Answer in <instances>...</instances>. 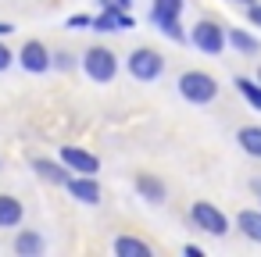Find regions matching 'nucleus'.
Instances as JSON below:
<instances>
[{
  "mask_svg": "<svg viewBox=\"0 0 261 257\" xmlns=\"http://www.w3.org/2000/svg\"><path fill=\"white\" fill-rule=\"evenodd\" d=\"M175 86H179V97H182L186 104H193V107H207V104L218 100V79L207 75V72H200V68L182 72Z\"/></svg>",
  "mask_w": 261,
  "mask_h": 257,
  "instance_id": "1",
  "label": "nucleus"
},
{
  "mask_svg": "<svg viewBox=\"0 0 261 257\" xmlns=\"http://www.w3.org/2000/svg\"><path fill=\"white\" fill-rule=\"evenodd\" d=\"M79 68H83V75H86L90 82L108 86V82H115V75H118V54L108 50V47H86L83 58H79Z\"/></svg>",
  "mask_w": 261,
  "mask_h": 257,
  "instance_id": "2",
  "label": "nucleus"
},
{
  "mask_svg": "<svg viewBox=\"0 0 261 257\" xmlns=\"http://www.w3.org/2000/svg\"><path fill=\"white\" fill-rule=\"evenodd\" d=\"M186 43L193 47V50H200V54H207V58H222L225 54V29L218 25V22H211V18H200L190 33H186Z\"/></svg>",
  "mask_w": 261,
  "mask_h": 257,
  "instance_id": "3",
  "label": "nucleus"
},
{
  "mask_svg": "<svg viewBox=\"0 0 261 257\" xmlns=\"http://www.w3.org/2000/svg\"><path fill=\"white\" fill-rule=\"evenodd\" d=\"M165 54L161 50H154V47H136L129 58H125V68H129V75L136 79V82H158L161 75H165Z\"/></svg>",
  "mask_w": 261,
  "mask_h": 257,
  "instance_id": "4",
  "label": "nucleus"
},
{
  "mask_svg": "<svg viewBox=\"0 0 261 257\" xmlns=\"http://www.w3.org/2000/svg\"><path fill=\"white\" fill-rule=\"evenodd\" d=\"M190 221H193V229L197 232H207V236H229V218H225V211L222 207H215V204H207V200H193L190 204Z\"/></svg>",
  "mask_w": 261,
  "mask_h": 257,
  "instance_id": "5",
  "label": "nucleus"
},
{
  "mask_svg": "<svg viewBox=\"0 0 261 257\" xmlns=\"http://www.w3.org/2000/svg\"><path fill=\"white\" fill-rule=\"evenodd\" d=\"M58 161H61V164L72 172V175H97V172H100V157H97L93 150L75 147V143H65Z\"/></svg>",
  "mask_w": 261,
  "mask_h": 257,
  "instance_id": "6",
  "label": "nucleus"
},
{
  "mask_svg": "<svg viewBox=\"0 0 261 257\" xmlns=\"http://www.w3.org/2000/svg\"><path fill=\"white\" fill-rule=\"evenodd\" d=\"M133 25H136L133 15H129L125 8H118V4L100 8V15L90 18V29H93V33H125V29H133Z\"/></svg>",
  "mask_w": 261,
  "mask_h": 257,
  "instance_id": "7",
  "label": "nucleus"
},
{
  "mask_svg": "<svg viewBox=\"0 0 261 257\" xmlns=\"http://www.w3.org/2000/svg\"><path fill=\"white\" fill-rule=\"evenodd\" d=\"M15 61H18L29 75H43V72H50V50H47V43H40V40H25L22 50L15 54Z\"/></svg>",
  "mask_w": 261,
  "mask_h": 257,
  "instance_id": "8",
  "label": "nucleus"
},
{
  "mask_svg": "<svg viewBox=\"0 0 261 257\" xmlns=\"http://www.w3.org/2000/svg\"><path fill=\"white\" fill-rule=\"evenodd\" d=\"M65 189H68V196L75 200V204H86V207H97L100 204V182H97V175H68V182H65Z\"/></svg>",
  "mask_w": 261,
  "mask_h": 257,
  "instance_id": "9",
  "label": "nucleus"
},
{
  "mask_svg": "<svg viewBox=\"0 0 261 257\" xmlns=\"http://www.w3.org/2000/svg\"><path fill=\"white\" fill-rule=\"evenodd\" d=\"M133 186H136L140 200H147V204H165V200H168L165 179H158V175H150V172H140V175L133 179Z\"/></svg>",
  "mask_w": 261,
  "mask_h": 257,
  "instance_id": "10",
  "label": "nucleus"
},
{
  "mask_svg": "<svg viewBox=\"0 0 261 257\" xmlns=\"http://www.w3.org/2000/svg\"><path fill=\"white\" fill-rule=\"evenodd\" d=\"M29 164H33V172H36L43 182H50V186H65V182H68V175H72L61 161H50V157H33Z\"/></svg>",
  "mask_w": 261,
  "mask_h": 257,
  "instance_id": "11",
  "label": "nucleus"
},
{
  "mask_svg": "<svg viewBox=\"0 0 261 257\" xmlns=\"http://www.w3.org/2000/svg\"><path fill=\"white\" fill-rule=\"evenodd\" d=\"M11 250H15L18 257H40V253L47 250V243H43V236H40L36 229H18Z\"/></svg>",
  "mask_w": 261,
  "mask_h": 257,
  "instance_id": "12",
  "label": "nucleus"
},
{
  "mask_svg": "<svg viewBox=\"0 0 261 257\" xmlns=\"http://www.w3.org/2000/svg\"><path fill=\"white\" fill-rule=\"evenodd\" d=\"M22 218H25L22 200H18V196H11V193H0V229H18V225H22Z\"/></svg>",
  "mask_w": 261,
  "mask_h": 257,
  "instance_id": "13",
  "label": "nucleus"
},
{
  "mask_svg": "<svg viewBox=\"0 0 261 257\" xmlns=\"http://www.w3.org/2000/svg\"><path fill=\"white\" fill-rule=\"evenodd\" d=\"M225 43H229L236 54H243V58L261 54V40H257V36H250L247 29H225Z\"/></svg>",
  "mask_w": 261,
  "mask_h": 257,
  "instance_id": "14",
  "label": "nucleus"
},
{
  "mask_svg": "<svg viewBox=\"0 0 261 257\" xmlns=\"http://www.w3.org/2000/svg\"><path fill=\"white\" fill-rule=\"evenodd\" d=\"M111 250H115L118 257H154V246L143 243L140 236H115Z\"/></svg>",
  "mask_w": 261,
  "mask_h": 257,
  "instance_id": "15",
  "label": "nucleus"
},
{
  "mask_svg": "<svg viewBox=\"0 0 261 257\" xmlns=\"http://www.w3.org/2000/svg\"><path fill=\"white\" fill-rule=\"evenodd\" d=\"M236 229H240V236H247L250 243H261V207H243V211H236Z\"/></svg>",
  "mask_w": 261,
  "mask_h": 257,
  "instance_id": "16",
  "label": "nucleus"
},
{
  "mask_svg": "<svg viewBox=\"0 0 261 257\" xmlns=\"http://www.w3.org/2000/svg\"><path fill=\"white\" fill-rule=\"evenodd\" d=\"M236 143L247 157H257L261 161V125H240L236 129Z\"/></svg>",
  "mask_w": 261,
  "mask_h": 257,
  "instance_id": "17",
  "label": "nucleus"
},
{
  "mask_svg": "<svg viewBox=\"0 0 261 257\" xmlns=\"http://www.w3.org/2000/svg\"><path fill=\"white\" fill-rule=\"evenodd\" d=\"M150 25L165 36V40H172V43H186V29H182V22L179 18H150Z\"/></svg>",
  "mask_w": 261,
  "mask_h": 257,
  "instance_id": "18",
  "label": "nucleus"
},
{
  "mask_svg": "<svg viewBox=\"0 0 261 257\" xmlns=\"http://www.w3.org/2000/svg\"><path fill=\"white\" fill-rule=\"evenodd\" d=\"M232 86H236V93H240V97H243L254 111H261V82H257V79L236 75V82H232Z\"/></svg>",
  "mask_w": 261,
  "mask_h": 257,
  "instance_id": "19",
  "label": "nucleus"
},
{
  "mask_svg": "<svg viewBox=\"0 0 261 257\" xmlns=\"http://www.w3.org/2000/svg\"><path fill=\"white\" fill-rule=\"evenodd\" d=\"M186 8V0H150V15L147 18H179Z\"/></svg>",
  "mask_w": 261,
  "mask_h": 257,
  "instance_id": "20",
  "label": "nucleus"
},
{
  "mask_svg": "<svg viewBox=\"0 0 261 257\" xmlns=\"http://www.w3.org/2000/svg\"><path fill=\"white\" fill-rule=\"evenodd\" d=\"M79 61L68 54V50H50V68H58V72H72Z\"/></svg>",
  "mask_w": 261,
  "mask_h": 257,
  "instance_id": "21",
  "label": "nucleus"
},
{
  "mask_svg": "<svg viewBox=\"0 0 261 257\" xmlns=\"http://www.w3.org/2000/svg\"><path fill=\"white\" fill-rule=\"evenodd\" d=\"M15 65V50L8 47V40H0V72H8Z\"/></svg>",
  "mask_w": 261,
  "mask_h": 257,
  "instance_id": "22",
  "label": "nucleus"
},
{
  "mask_svg": "<svg viewBox=\"0 0 261 257\" xmlns=\"http://www.w3.org/2000/svg\"><path fill=\"white\" fill-rule=\"evenodd\" d=\"M90 18H93V15H72V18L65 22V29H75V33H79V29H90Z\"/></svg>",
  "mask_w": 261,
  "mask_h": 257,
  "instance_id": "23",
  "label": "nucleus"
},
{
  "mask_svg": "<svg viewBox=\"0 0 261 257\" xmlns=\"http://www.w3.org/2000/svg\"><path fill=\"white\" fill-rule=\"evenodd\" d=\"M247 22H250L254 29H261V4H250V8H247Z\"/></svg>",
  "mask_w": 261,
  "mask_h": 257,
  "instance_id": "24",
  "label": "nucleus"
},
{
  "mask_svg": "<svg viewBox=\"0 0 261 257\" xmlns=\"http://www.w3.org/2000/svg\"><path fill=\"white\" fill-rule=\"evenodd\" d=\"M182 253H186V257H204V250H200V246H193V243H186V246H182Z\"/></svg>",
  "mask_w": 261,
  "mask_h": 257,
  "instance_id": "25",
  "label": "nucleus"
},
{
  "mask_svg": "<svg viewBox=\"0 0 261 257\" xmlns=\"http://www.w3.org/2000/svg\"><path fill=\"white\" fill-rule=\"evenodd\" d=\"M11 33H15V25H11V22H0V40H8Z\"/></svg>",
  "mask_w": 261,
  "mask_h": 257,
  "instance_id": "26",
  "label": "nucleus"
},
{
  "mask_svg": "<svg viewBox=\"0 0 261 257\" xmlns=\"http://www.w3.org/2000/svg\"><path fill=\"white\" fill-rule=\"evenodd\" d=\"M229 4H236V8H243V11H247L250 4H257V0H229Z\"/></svg>",
  "mask_w": 261,
  "mask_h": 257,
  "instance_id": "27",
  "label": "nucleus"
},
{
  "mask_svg": "<svg viewBox=\"0 0 261 257\" xmlns=\"http://www.w3.org/2000/svg\"><path fill=\"white\" fill-rule=\"evenodd\" d=\"M115 4H118V8H125V11H129V8H133V0H115Z\"/></svg>",
  "mask_w": 261,
  "mask_h": 257,
  "instance_id": "28",
  "label": "nucleus"
},
{
  "mask_svg": "<svg viewBox=\"0 0 261 257\" xmlns=\"http://www.w3.org/2000/svg\"><path fill=\"white\" fill-rule=\"evenodd\" d=\"M250 189H254V193H261V179H254V182H250Z\"/></svg>",
  "mask_w": 261,
  "mask_h": 257,
  "instance_id": "29",
  "label": "nucleus"
},
{
  "mask_svg": "<svg viewBox=\"0 0 261 257\" xmlns=\"http://www.w3.org/2000/svg\"><path fill=\"white\" fill-rule=\"evenodd\" d=\"M254 79H257V82H261V68H257V75H254Z\"/></svg>",
  "mask_w": 261,
  "mask_h": 257,
  "instance_id": "30",
  "label": "nucleus"
},
{
  "mask_svg": "<svg viewBox=\"0 0 261 257\" xmlns=\"http://www.w3.org/2000/svg\"><path fill=\"white\" fill-rule=\"evenodd\" d=\"M257 200H261V193H257ZM257 207H261V204H257Z\"/></svg>",
  "mask_w": 261,
  "mask_h": 257,
  "instance_id": "31",
  "label": "nucleus"
}]
</instances>
